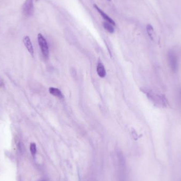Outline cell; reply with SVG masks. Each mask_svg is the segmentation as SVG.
Returning a JSON list of instances; mask_svg holds the SVG:
<instances>
[{"label": "cell", "instance_id": "obj_12", "mask_svg": "<svg viewBox=\"0 0 181 181\" xmlns=\"http://www.w3.org/2000/svg\"><path fill=\"white\" fill-rule=\"evenodd\" d=\"M2 85H3V83H2V82L1 81V79H0V88L2 87Z\"/></svg>", "mask_w": 181, "mask_h": 181}, {"label": "cell", "instance_id": "obj_8", "mask_svg": "<svg viewBox=\"0 0 181 181\" xmlns=\"http://www.w3.org/2000/svg\"><path fill=\"white\" fill-rule=\"evenodd\" d=\"M117 157H118V160L119 162V166H120V168L121 169H124L125 167V159L123 154L121 152H119L117 154Z\"/></svg>", "mask_w": 181, "mask_h": 181}, {"label": "cell", "instance_id": "obj_11", "mask_svg": "<svg viewBox=\"0 0 181 181\" xmlns=\"http://www.w3.org/2000/svg\"><path fill=\"white\" fill-rule=\"evenodd\" d=\"M30 150L31 154L33 156L36 155V153H37V147H36V143H30Z\"/></svg>", "mask_w": 181, "mask_h": 181}, {"label": "cell", "instance_id": "obj_7", "mask_svg": "<svg viewBox=\"0 0 181 181\" xmlns=\"http://www.w3.org/2000/svg\"><path fill=\"white\" fill-rule=\"evenodd\" d=\"M96 72L100 78H104L106 77V70L102 62H99L96 67Z\"/></svg>", "mask_w": 181, "mask_h": 181}, {"label": "cell", "instance_id": "obj_3", "mask_svg": "<svg viewBox=\"0 0 181 181\" xmlns=\"http://www.w3.org/2000/svg\"><path fill=\"white\" fill-rule=\"evenodd\" d=\"M22 11L25 16H31L34 12V0H26L23 5Z\"/></svg>", "mask_w": 181, "mask_h": 181}, {"label": "cell", "instance_id": "obj_5", "mask_svg": "<svg viewBox=\"0 0 181 181\" xmlns=\"http://www.w3.org/2000/svg\"><path fill=\"white\" fill-rule=\"evenodd\" d=\"M23 42L24 45L28 50L29 53H30V55H31L32 57H34V50L32 42H31V40H30L29 37L25 36L23 39Z\"/></svg>", "mask_w": 181, "mask_h": 181}, {"label": "cell", "instance_id": "obj_2", "mask_svg": "<svg viewBox=\"0 0 181 181\" xmlns=\"http://www.w3.org/2000/svg\"><path fill=\"white\" fill-rule=\"evenodd\" d=\"M38 42L39 46L42 54L43 56L48 57L49 56V47L48 45L47 42L45 38L43 37L42 34H38Z\"/></svg>", "mask_w": 181, "mask_h": 181}, {"label": "cell", "instance_id": "obj_13", "mask_svg": "<svg viewBox=\"0 0 181 181\" xmlns=\"http://www.w3.org/2000/svg\"><path fill=\"white\" fill-rule=\"evenodd\" d=\"M39 181H46L45 179H42V180H40Z\"/></svg>", "mask_w": 181, "mask_h": 181}, {"label": "cell", "instance_id": "obj_4", "mask_svg": "<svg viewBox=\"0 0 181 181\" xmlns=\"http://www.w3.org/2000/svg\"><path fill=\"white\" fill-rule=\"evenodd\" d=\"M93 6H94V8L96 10V11L98 12V13H100V14L101 15V17H102L106 20V22H108L110 23H111V25H113V26H115V21L113 20V19H111V18L109 16L108 14H107L103 11H102V10L98 6L96 5V4H94V5H93Z\"/></svg>", "mask_w": 181, "mask_h": 181}, {"label": "cell", "instance_id": "obj_14", "mask_svg": "<svg viewBox=\"0 0 181 181\" xmlns=\"http://www.w3.org/2000/svg\"><path fill=\"white\" fill-rule=\"evenodd\" d=\"M109 1H111V0H109Z\"/></svg>", "mask_w": 181, "mask_h": 181}, {"label": "cell", "instance_id": "obj_6", "mask_svg": "<svg viewBox=\"0 0 181 181\" xmlns=\"http://www.w3.org/2000/svg\"><path fill=\"white\" fill-rule=\"evenodd\" d=\"M49 92L51 95H53V96H56L57 98H58L60 99L64 98V95L59 89L54 87H49Z\"/></svg>", "mask_w": 181, "mask_h": 181}, {"label": "cell", "instance_id": "obj_9", "mask_svg": "<svg viewBox=\"0 0 181 181\" xmlns=\"http://www.w3.org/2000/svg\"><path fill=\"white\" fill-rule=\"evenodd\" d=\"M103 26L104 28L110 34H112L115 32V28L113 27V25H111V23L108 22H104L103 23Z\"/></svg>", "mask_w": 181, "mask_h": 181}, {"label": "cell", "instance_id": "obj_1", "mask_svg": "<svg viewBox=\"0 0 181 181\" xmlns=\"http://www.w3.org/2000/svg\"><path fill=\"white\" fill-rule=\"evenodd\" d=\"M167 60L171 70H172V72L174 73H176L177 72L179 67V60L177 55L174 51L172 50L168 51L167 54Z\"/></svg>", "mask_w": 181, "mask_h": 181}, {"label": "cell", "instance_id": "obj_10", "mask_svg": "<svg viewBox=\"0 0 181 181\" xmlns=\"http://www.w3.org/2000/svg\"><path fill=\"white\" fill-rule=\"evenodd\" d=\"M146 29H147L148 34L149 35V37L152 39L153 38V35H154V29H153V26H151V25H147Z\"/></svg>", "mask_w": 181, "mask_h": 181}]
</instances>
